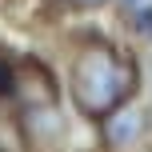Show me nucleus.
<instances>
[{"instance_id":"f257e3e1","label":"nucleus","mask_w":152,"mask_h":152,"mask_svg":"<svg viewBox=\"0 0 152 152\" xmlns=\"http://www.w3.org/2000/svg\"><path fill=\"white\" fill-rule=\"evenodd\" d=\"M132 60L112 44H84L68 64V96L84 116H108L132 92Z\"/></svg>"},{"instance_id":"39448f33","label":"nucleus","mask_w":152,"mask_h":152,"mask_svg":"<svg viewBox=\"0 0 152 152\" xmlns=\"http://www.w3.org/2000/svg\"><path fill=\"white\" fill-rule=\"evenodd\" d=\"M68 4H76V8H96V4H104V0H68Z\"/></svg>"},{"instance_id":"20e7f679","label":"nucleus","mask_w":152,"mask_h":152,"mask_svg":"<svg viewBox=\"0 0 152 152\" xmlns=\"http://www.w3.org/2000/svg\"><path fill=\"white\" fill-rule=\"evenodd\" d=\"M16 80H20V72H16L12 56L0 52V100H12L16 96Z\"/></svg>"},{"instance_id":"f03ea898","label":"nucleus","mask_w":152,"mask_h":152,"mask_svg":"<svg viewBox=\"0 0 152 152\" xmlns=\"http://www.w3.org/2000/svg\"><path fill=\"white\" fill-rule=\"evenodd\" d=\"M140 128H144V116H140V108H116V112L104 116V136L112 140V144H132V140L140 136Z\"/></svg>"},{"instance_id":"7ed1b4c3","label":"nucleus","mask_w":152,"mask_h":152,"mask_svg":"<svg viewBox=\"0 0 152 152\" xmlns=\"http://www.w3.org/2000/svg\"><path fill=\"white\" fill-rule=\"evenodd\" d=\"M120 8L140 32H152V0H120Z\"/></svg>"}]
</instances>
